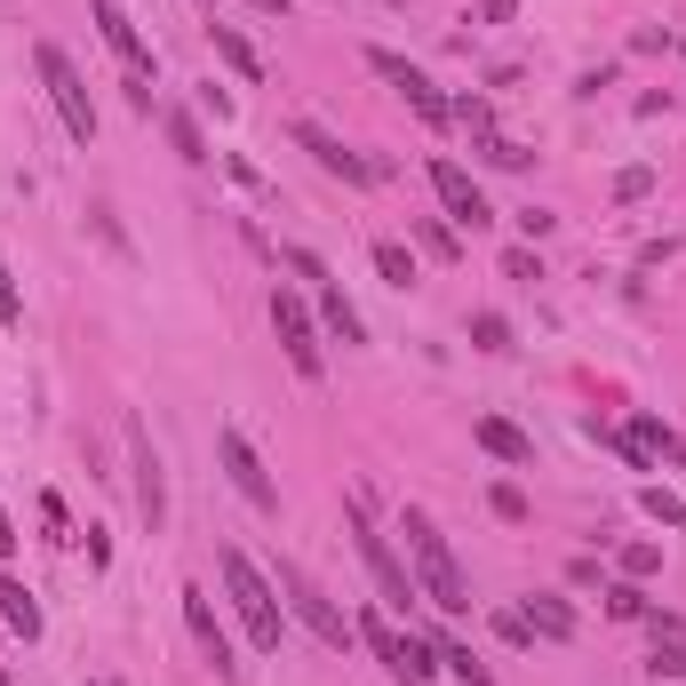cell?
Segmentation results:
<instances>
[{
    "mask_svg": "<svg viewBox=\"0 0 686 686\" xmlns=\"http://www.w3.org/2000/svg\"><path fill=\"white\" fill-rule=\"evenodd\" d=\"M216 575H224V599H232V614L248 623V639H256V655H280V639H288V623H280V582H271L239 543H216Z\"/></svg>",
    "mask_w": 686,
    "mask_h": 686,
    "instance_id": "obj_1",
    "label": "cell"
},
{
    "mask_svg": "<svg viewBox=\"0 0 686 686\" xmlns=\"http://www.w3.org/2000/svg\"><path fill=\"white\" fill-rule=\"evenodd\" d=\"M399 535H407V559H416V591H424L439 614H463V607H471V582H463L455 551H448V535L431 527V511H416V503H407Z\"/></svg>",
    "mask_w": 686,
    "mask_h": 686,
    "instance_id": "obj_2",
    "label": "cell"
},
{
    "mask_svg": "<svg viewBox=\"0 0 686 686\" xmlns=\"http://www.w3.org/2000/svg\"><path fill=\"white\" fill-rule=\"evenodd\" d=\"M32 64H41V88H49L64 136H73V144H96V96H88V81L73 73V56H64L56 41H41V49H32Z\"/></svg>",
    "mask_w": 686,
    "mask_h": 686,
    "instance_id": "obj_3",
    "label": "cell"
},
{
    "mask_svg": "<svg viewBox=\"0 0 686 686\" xmlns=\"http://www.w3.org/2000/svg\"><path fill=\"white\" fill-rule=\"evenodd\" d=\"M352 631H360V639L375 646V663H384V671H392L399 686H431V678H439V655H431V639H416V631L399 639L384 607H367V614H360Z\"/></svg>",
    "mask_w": 686,
    "mask_h": 686,
    "instance_id": "obj_4",
    "label": "cell"
},
{
    "mask_svg": "<svg viewBox=\"0 0 686 686\" xmlns=\"http://www.w3.org/2000/svg\"><path fill=\"white\" fill-rule=\"evenodd\" d=\"M343 527H352V543H360V559H367V575H375V591H384L375 607H384V614H407V607H416L424 591H416V575L399 567V551H392V543H384V535L367 527V511H360V503L343 511Z\"/></svg>",
    "mask_w": 686,
    "mask_h": 686,
    "instance_id": "obj_5",
    "label": "cell"
},
{
    "mask_svg": "<svg viewBox=\"0 0 686 686\" xmlns=\"http://www.w3.org/2000/svg\"><path fill=\"white\" fill-rule=\"evenodd\" d=\"M271 582H280V599H288V607L303 614V631H312L320 646H352V639H360L352 623H343V607H335V599L320 591V582L296 567V559H280V567H271Z\"/></svg>",
    "mask_w": 686,
    "mask_h": 686,
    "instance_id": "obj_6",
    "label": "cell"
},
{
    "mask_svg": "<svg viewBox=\"0 0 686 686\" xmlns=\"http://www.w3.org/2000/svg\"><path fill=\"white\" fill-rule=\"evenodd\" d=\"M271 335H280V352H288V367L303 375V384H320V375H328L320 320L303 312V296H296V288H271Z\"/></svg>",
    "mask_w": 686,
    "mask_h": 686,
    "instance_id": "obj_7",
    "label": "cell"
},
{
    "mask_svg": "<svg viewBox=\"0 0 686 686\" xmlns=\"http://www.w3.org/2000/svg\"><path fill=\"white\" fill-rule=\"evenodd\" d=\"M216 463H224V479L264 511V519H280V479L264 471V455L248 448V431H239V424H216Z\"/></svg>",
    "mask_w": 686,
    "mask_h": 686,
    "instance_id": "obj_8",
    "label": "cell"
},
{
    "mask_svg": "<svg viewBox=\"0 0 686 686\" xmlns=\"http://www.w3.org/2000/svg\"><path fill=\"white\" fill-rule=\"evenodd\" d=\"M367 73L384 81L392 96H407V105H416V112H424L431 128H448V96L431 88V73H424V64H407L399 49H367Z\"/></svg>",
    "mask_w": 686,
    "mask_h": 686,
    "instance_id": "obj_9",
    "label": "cell"
},
{
    "mask_svg": "<svg viewBox=\"0 0 686 686\" xmlns=\"http://www.w3.org/2000/svg\"><path fill=\"white\" fill-rule=\"evenodd\" d=\"M128 471H136V519L160 535L168 527V471H160V448H152V431L136 416H128Z\"/></svg>",
    "mask_w": 686,
    "mask_h": 686,
    "instance_id": "obj_10",
    "label": "cell"
},
{
    "mask_svg": "<svg viewBox=\"0 0 686 686\" xmlns=\"http://www.w3.org/2000/svg\"><path fill=\"white\" fill-rule=\"evenodd\" d=\"M88 17H96V32H105V49L120 56L128 88H152V49H144V32L128 24V9H120V0H88Z\"/></svg>",
    "mask_w": 686,
    "mask_h": 686,
    "instance_id": "obj_11",
    "label": "cell"
},
{
    "mask_svg": "<svg viewBox=\"0 0 686 686\" xmlns=\"http://www.w3.org/2000/svg\"><path fill=\"white\" fill-rule=\"evenodd\" d=\"M431 192H439V216H448V224H487L495 208H487V192H479V176H471V168L463 160H448V152H439L431 160Z\"/></svg>",
    "mask_w": 686,
    "mask_h": 686,
    "instance_id": "obj_12",
    "label": "cell"
},
{
    "mask_svg": "<svg viewBox=\"0 0 686 686\" xmlns=\"http://www.w3.org/2000/svg\"><path fill=\"white\" fill-rule=\"evenodd\" d=\"M288 136H296V144L312 152L320 168H328V176H343V184H375V176H384V168H375V160H360V152L343 144L335 128H320V120H288Z\"/></svg>",
    "mask_w": 686,
    "mask_h": 686,
    "instance_id": "obj_13",
    "label": "cell"
},
{
    "mask_svg": "<svg viewBox=\"0 0 686 686\" xmlns=\"http://www.w3.org/2000/svg\"><path fill=\"white\" fill-rule=\"evenodd\" d=\"M184 623H192V639H200V655H208V671L224 678V686H239V663H232V639H224V623H216V607H208V591L200 582H184Z\"/></svg>",
    "mask_w": 686,
    "mask_h": 686,
    "instance_id": "obj_14",
    "label": "cell"
},
{
    "mask_svg": "<svg viewBox=\"0 0 686 686\" xmlns=\"http://www.w3.org/2000/svg\"><path fill=\"white\" fill-rule=\"evenodd\" d=\"M471 439H479V448H487L495 463H511V471H535V439H527L519 424H503V416H479V424H471Z\"/></svg>",
    "mask_w": 686,
    "mask_h": 686,
    "instance_id": "obj_15",
    "label": "cell"
},
{
    "mask_svg": "<svg viewBox=\"0 0 686 686\" xmlns=\"http://www.w3.org/2000/svg\"><path fill=\"white\" fill-rule=\"evenodd\" d=\"M631 448H639L646 463H671V471L686 463V439H678L671 424H655V416H631Z\"/></svg>",
    "mask_w": 686,
    "mask_h": 686,
    "instance_id": "obj_16",
    "label": "cell"
},
{
    "mask_svg": "<svg viewBox=\"0 0 686 686\" xmlns=\"http://www.w3.org/2000/svg\"><path fill=\"white\" fill-rule=\"evenodd\" d=\"M0 623H9L17 639H41V599H32L17 575H0Z\"/></svg>",
    "mask_w": 686,
    "mask_h": 686,
    "instance_id": "obj_17",
    "label": "cell"
},
{
    "mask_svg": "<svg viewBox=\"0 0 686 686\" xmlns=\"http://www.w3.org/2000/svg\"><path fill=\"white\" fill-rule=\"evenodd\" d=\"M519 614H527V631H535V639H575V607H567L559 591H535Z\"/></svg>",
    "mask_w": 686,
    "mask_h": 686,
    "instance_id": "obj_18",
    "label": "cell"
},
{
    "mask_svg": "<svg viewBox=\"0 0 686 686\" xmlns=\"http://www.w3.org/2000/svg\"><path fill=\"white\" fill-rule=\"evenodd\" d=\"M320 328H328L335 343H367V328H360V312H352V296H343L335 280H320Z\"/></svg>",
    "mask_w": 686,
    "mask_h": 686,
    "instance_id": "obj_19",
    "label": "cell"
},
{
    "mask_svg": "<svg viewBox=\"0 0 686 686\" xmlns=\"http://www.w3.org/2000/svg\"><path fill=\"white\" fill-rule=\"evenodd\" d=\"M431 655H439V671H455L463 686H495V671L479 663V655H471L463 639H448V631H431Z\"/></svg>",
    "mask_w": 686,
    "mask_h": 686,
    "instance_id": "obj_20",
    "label": "cell"
},
{
    "mask_svg": "<svg viewBox=\"0 0 686 686\" xmlns=\"http://www.w3.org/2000/svg\"><path fill=\"white\" fill-rule=\"evenodd\" d=\"M208 41H216V56L232 64L239 81H264V64H256V49H248V41H239V24H224V17H216V24H208Z\"/></svg>",
    "mask_w": 686,
    "mask_h": 686,
    "instance_id": "obj_21",
    "label": "cell"
},
{
    "mask_svg": "<svg viewBox=\"0 0 686 686\" xmlns=\"http://www.w3.org/2000/svg\"><path fill=\"white\" fill-rule=\"evenodd\" d=\"M646 607H655V599H646L631 575H623V582H607V614H614V623H646Z\"/></svg>",
    "mask_w": 686,
    "mask_h": 686,
    "instance_id": "obj_22",
    "label": "cell"
},
{
    "mask_svg": "<svg viewBox=\"0 0 686 686\" xmlns=\"http://www.w3.org/2000/svg\"><path fill=\"white\" fill-rule=\"evenodd\" d=\"M375 271H384L392 288H416V256H407L399 239H375Z\"/></svg>",
    "mask_w": 686,
    "mask_h": 686,
    "instance_id": "obj_23",
    "label": "cell"
},
{
    "mask_svg": "<svg viewBox=\"0 0 686 686\" xmlns=\"http://www.w3.org/2000/svg\"><path fill=\"white\" fill-rule=\"evenodd\" d=\"M168 136H176V152H184L192 168H200V160H216V152H208V136H200V120H192V112H168Z\"/></svg>",
    "mask_w": 686,
    "mask_h": 686,
    "instance_id": "obj_24",
    "label": "cell"
},
{
    "mask_svg": "<svg viewBox=\"0 0 686 686\" xmlns=\"http://www.w3.org/2000/svg\"><path fill=\"white\" fill-rule=\"evenodd\" d=\"M471 343L503 360V352H511V320H503V312H471Z\"/></svg>",
    "mask_w": 686,
    "mask_h": 686,
    "instance_id": "obj_25",
    "label": "cell"
},
{
    "mask_svg": "<svg viewBox=\"0 0 686 686\" xmlns=\"http://www.w3.org/2000/svg\"><path fill=\"white\" fill-rule=\"evenodd\" d=\"M471 144H479V160H487V168H527V144H511V136H471Z\"/></svg>",
    "mask_w": 686,
    "mask_h": 686,
    "instance_id": "obj_26",
    "label": "cell"
},
{
    "mask_svg": "<svg viewBox=\"0 0 686 686\" xmlns=\"http://www.w3.org/2000/svg\"><path fill=\"white\" fill-rule=\"evenodd\" d=\"M416 239H424V248H431V256H448V264L463 256V239L448 232V216H416Z\"/></svg>",
    "mask_w": 686,
    "mask_h": 686,
    "instance_id": "obj_27",
    "label": "cell"
},
{
    "mask_svg": "<svg viewBox=\"0 0 686 686\" xmlns=\"http://www.w3.org/2000/svg\"><path fill=\"white\" fill-rule=\"evenodd\" d=\"M639 503H646V519H663V527H678V535H686V503H678L671 487H646Z\"/></svg>",
    "mask_w": 686,
    "mask_h": 686,
    "instance_id": "obj_28",
    "label": "cell"
},
{
    "mask_svg": "<svg viewBox=\"0 0 686 686\" xmlns=\"http://www.w3.org/2000/svg\"><path fill=\"white\" fill-rule=\"evenodd\" d=\"M487 503H495V519H511V527H527V495L511 487V479H495V487H487Z\"/></svg>",
    "mask_w": 686,
    "mask_h": 686,
    "instance_id": "obj_29",
    "label": "cell"
},
{
    "mask_svg": "<svg viewBox=\"0 0 686 686\" xmlns=\"http://www.w3.org/2000/svg\"><path fill=\"white\" fill-rule=\"evenodd\" d=\"M646 631H655V646H686V614H671V607H646Z\"/></svg>",
    "mask_w": 686,
    "mask_h": 686,
    "instance_id": "obj_30",
    "label": "cell"
},
{
    "mask_svg": "<svg viewBox=\"0 0 686 686\" xmlns=\"http://www.w3.org/2000/svg\"><path fill=\"white\" fill-rule=\"evenodd\" d=\"M495 631H503V646H519V655L535 646V631H527V614H519V607H503V614H495Z\"/></svg>",
    "mask_w": 686,
    "mask_h": 686,
    "instance_id": "obj_31",
    "label": "cell"
},
{
    "mask_svg": "<svg viewBox=\"0 0 686 686\" xmlns=\"http://www.w3.org/2000/svg\"><path fill=\"white\" fill-rule=\"evenodd\" d=\"M655 567H663V551H655V543H631V551H623V575H631V582H646Z\"/></svg>",
    "mask_w": 686,
    "mask_h": 686,
    "instance_id": "obj_32",
    "label": "cell"
},
{
    "mask_svg": "<svg viewBox=\"0 0 686 686\" xmlns=\"http://www.w3.org/2000/svg\"><path fill=\"white\" fill-rule=\"evenodd\" d=\"M280 264H288V271H303V280H312V288H320V280H328V264H320V256H312V248H280Z\"/></svg>",
    "mask_w": 686,
    "mask_h": 686,
    "instance_id": "obj_33",
    "label": "cell"
},
{
    "mask_svg": "<svg viewBox=\"0 0 686 686\" xmlns=\"http://www.w3.org/2000/svg\"><path fill=\"white\" fill-rule=\"evenodd\" d=\"M0 328H24V303H17V280H9V264H0Z\"/></svg>",
    "mask_w": 686,
    "mask_h": 686,
    "instance_id": "obj_34",
    "label": "cell"
},
{
    "mask_svg": "<svg viewBox=\"0 0 686 686\" xmlns=\"http://www.w3.org/2000/svg\"><path fill=\"white\" fill-rule=\"evenodd\" d=\"M503 271H511V280H543V256H527V248H503Z\"/></svg>",
    "mask_w": 686,
    "mask_h": 686,
    "instance_id": "obj_35",
    "label": "cell"
},
{
    "mask_svg": "<svg viewBox=\"0 0 686 686\" xmlns=\"http://www.w3.org/2000/svg\"><path fill=\"white\" fill-rule=\"evenodd\" d=\"M41 519H49V543H73V519H64L56 495H41Z\"/></svg>",
    "mask_w": 686,
    "mask_h": 686,
    "instance_id": "obj_36",
    "label": "cell"
},
{
    "mask_svg": "<svg viewBox=\"0 0 686 686\" xmlns=\"http://www.w3.org/2000/svg\"><path fill=\"white\" fill-rule=\"evenodd\" d=\"M655 678H686V646H655V663H646Z\"/></svg>",
    "mask_w": 686,
    "mask_h": 686,
    "instance_id": "obj_37",
    "label": "cell"
},
{
    "mask_svg": "<svg viewBox=\"0 0 686 686\" xmlns=\"http://www.w3.org/2000/svg\"><path fill=\"white\" fill-rule=\"evenodd\" d=\"M655 192V176H646V168H623V184H614V200H646Z\"/></svg>",
    "mask_w": 686,
    "mask_h": 686,
    "instance_id": "obj_38",
    "label": "cell"
},
{
    "mask_svg": "<svg viewBox=\"0 0 686 686\" xmlns=\"http://www.w3.org/2000/svg\"><path fill=\"white\" fill-rule=\"evenodd\" d=\"M551 224H559L551 208H519V232H527V239H543V232H551Z\"/></svg>",
    "mask_w": 686,
    "mask_h": 686,
    "instance_id": "obj_39",
    "label": "cell"
},
{
    "mask_svg": "<svg viewBox=\"0 0 686 686\" xmlns=\"http://www.w3.org/2000/svg\"><path fill=\"white\" fill-rule=\"evenodd\" d=\"M9 551H17V519L0 511V559H9Z\"/></svg>",
    "mask_w": 686,
    "mask_h": 686,
    "instance_id": "obj_40",
    "label": "cell"
},
{
    "mask_svg": "<svg viewBox=\"0 0 686 686\" xmlns=\"http://www.w3.org/2000/svg\"><path fill=\"white\" fill-rule=\"evenodd\" d=\"M248 9H256V17H288V0H248Z\"/></svg>",
    "mask_w": 686,
    "mask_h": 686,
    "instance_id": "obj_41",
    "label": "cell"
},
{
    "mask_svg": "<svg viewBox=\"0 0 686 686\" xmlns=\"http://www.w3.org/2000/svg\"><path fill=\"white\" fill-rule=\"evenodd\" d=\"M0 686H9V678H0Z\"/></svg>",
    "mask_w": 686,
    "mask_h": 686,
    "instance_id": "obj_42",
    "label": "cell"
}]
</instances>
